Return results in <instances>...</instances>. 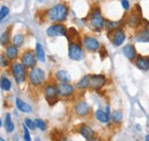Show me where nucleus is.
Returning <instances> with one entry per match:
<instances>
[{
    "label": "nucleus",
    "mask_w": 149,
    "mask_h": 141,
    "mask_svg": "<svg viewBox=\"0 0 149 141\" xmlns=\"http://www.w3.org/2000/svg\"><path fill=\"white\" fill-rule=\"evenodd\" d=\"M68 14H69V8L64 2L56 3L45 12L46 18L49 22H53L54 24L64 22L68 17Z\"/></svg>",
    "instance_id": "obj_1"
},
{
    "label": "nucleus",
    "mask_w": 149,
    "mask_h": 141,
    "mask_svg": "<svg viewBox=\"0 0 149 141\" xmlns=\"http://www.w3.org/2000/svg\"><path fill=\"white\" fill-rule=\"evenodd\" d=\"M0 141H6V140H5L3 138H0Z\"/></svg>",
    "instance_id": "obj_39"
},
{
    "label": "nucleus",
    "mask_w": 149,
    "mask_h": 141,
    "mask_svg": "<svg viewBox=\"0 0 149 141\" xmlns=\"http://www.w3.org/2000/svg\"><path fill=\"white\" fill-rule=\"evenodd\" d=\"M74 114L77 116H79V117H86L90 114V111H91V107H90V105L86 101L81 100V101H78L74 105Z\"/></svg>",
    "instance_id": "obj_13"
},
{
    "label": "nucleus",
    "mask_w": 149,
    "mask_h": 141,
    "mask_svg": "<svg viewBox=\"0 0 149 141\" xmlns=\"http://www.w3.org/2000/svg\"><path fill=\"white\" fill-rule=\"evenodd\" d=\"M78 132L86 139V140H92L94 139V137H95V132H94V130L91 127V126H88V125H86V124H84V125H81L80 127H79V130H78Z\"/></svg>",
    "instance_id": "obj_17"
},
{
    "label": "nucleus",
    "mask_w": 149,
    "mask_h": 141,
    "mask_svg": "<svg viewBox=\"0 0 149 141\" xmlns=\"http://www.w3.org/2000/svg\"><path fill=\"white\" fill-rule=\"evenodd\" d=\"M15 106H16V108L19 109L21 112H31L32 111V108H31V106L30 105H28L26 102H24L23 100H21V99H16L15 100Z\"/></svg>",
    "instance_id": "obj_22"
},
{
    "label": "nucleus",
    "mask_w": 149,
    "mask_h": 141,
    "mask_svg": "<svg viewBox=\"0 0 149 141\" xmlns=\"http://www.w3.org/2000/svg\"><path fill=\"white\" fill-rule=\"evenodd\" d=\"M126 24H127L130 28H132V29H136V28H139V27L142 24V20H141L139 14H136V13L133 10L130 15L126 17Z\"/></svg>",
    "instance_id": "obj_14"
},
{
    "label": "nucleus",
    "mask_w": 149,
    "mask_h": 141,
    "mask_svg": "<svg viewBox=\"0 0 149 141\" xmlns=\"http://www.w3.org/2000/svg\"><path fill=\"white\" fill-rule=\"evenodd\" d=\"M24 124H25V125L29 127V130L35 131V130L37 128L36 122H35V121H32V119H30V118H25V119H24Z\"/></svg>",
    "instance_id": "obj_31"
},
{
    "label": "nucleus",
    "mask_w": 149,
    "mask_h": 141,
    "mask_svg": "<svg viewBox=\"0 0 149 141\" xmlns=\"http://www.w3.org/2000/svg\"><path fill=\"white\" fill-rule=\"evenodd\" d=\"M110 115H111V114H109V107L108 106L106 107V111H103V110H101V109H97V110L95 111V114H94L95 118H96L99 122H101V123H103V124L109 123Z\"/></svg>",
    "instance_id": "obj_16"
},
{
    "label": "nucleus",
    "mask_w": 149,
    "mask_h": 141,
    "mask_svg": "<svg viewBox=\"0 0 149 141\" xmlns=\"http://www.w3.org/2000/svg\"><path fill=\"white\" fill-rule=\"evenodd\" d=\"M110 119H111L112 123L119 124L122 121H123V114H122V111H119V110H115V111H112L111 115H110Z\"/></svg>",
    "instance_id": "obj_27"
},
{
    "label": "nucleus",
    "mask_w": 149,
    "mask_h": 141,
    "mask_svg": "<svg viewBox=\"0 0 149 141\" xmlns=\"http://www.w3.org/2000/svg\"><path fill=\"white\" fill-rule=\"evenodd\" d=\"M0 86L1 88L3 89V91H6V92H8L10 88H12V83H10V80L6 77V76H1V80H0Z\"/></svg>",
    "instance_id": "obj_28"
},
{
    "label": "nucleus",
    "mask_w": 149,
    "mask_h": 141,
    "mask_svg": "<svg viewBox=\"0 0 149 141\" xmlns=\"http://www.w3.org/2000/svg\"><path fill=\"white\" fill-rule=\"evenodd\" d=\"M83 47L88 52H99L100 51V43L96 38L91 36H85L81 39Z\"/></svg>",
    "instance_id": "obj_8"
},
{
    "label": "nucleus",
    "mask_w": 149,
    "mask_h": 141,
    "mask_svg": "<svg viewBox=\"0 0 149 141\" xmlns=\"http://www.w3.org/2000/svg\"><path fill=\"white\" fill-rule=\"evenodd\" d=\"M28 80H29L31 86H35V87L42 86V84L46 80L45 71L39 67H35V68L30 69L28 72Z\"/></svg>",
    "instance_id": "obj_2"
},
{
    "label": "nucleus",
    "mask_w": 149,
    "mask_h": 141,
    "mask_svg": "<svg viewBox=\"0 0 149 141\" xmlns=\"http://www.w3.org/2000/svg\"><path fill=\"white\" fill-rule=\"evenodd\" d=\"M146 25L147 27H145L143 29H141V30H139L138 32H136V35H135V40L136 41H139V43H147L149 41V23L148 22H146Z\"/></svg>",
    "instance_id": "obj_18"
},
{
    "label": "nucleus",
    "mask_w": 149,
    "mask_h": 141,
    "mask_svg": "<svg viewBox=\"0 0 149 141\" xmlns=\"http://www.w3.org/2000/svg\"><path fill=\"white\" fill-rule=\"evenodd\" d=\"M76 87L78 89H86V88L90 87V76L86 75L80 80H78L77 84H76Z\"/></svg>",
    "instance_id": "obj_23"
},
{
    "label": "nucleus",
    "mask_w": 149,
    "mask_h": 141,
    "mask_svg": "<svg viewBox=\"0 0 149 141\" xmlns=\"http://www.w3.org/2000/svg\"><path fill=\"white\" fill-rule=\"evenodd\" d=\"M38 1H39V2H41V0H38Z\"/></svg>",
    "instance_id": "obj_40"
},
{
    "label": "nucleus",
    "mask_w": 149,
    "mask_h": 141,
    "mask_svg": "<svg viewBox=\"0 0 149 141\" xmlns=\"http://www.w3.org/2000/svg\"><path fill=\"white\" fill-rule=\"evenodd\" d=\"M122 53H123V55H124L127 60H130V61H135V59L138 57V56H136V50H135V47H134L132 44L125 45V46L123 47V50H122Z\"/></svg>",
    "instance_id": "obj_15"
},
{
    "label": "nucleus",
    "mask_w": 149,
    "mask_h": 141,
    "mask_svg": "<svg viewBox=\"0 0 149 141\" xmlns=\"http://www.w3.org/2000/svg\"><path fill=\"white\" fill-rule=\"evenodd\" d=\"M135 67L142 71L149 70V56H138L134 61Z\"/></svg>",
    "instance_id": "obj_19"
},
{
    "label": "nucleus",
    "mask_w": 149,
    "mask_h": 141,
    "mask_svg": "<svg viewBox=\"0 0 149 141\" xmlns=\"http://www.w3.org/2000/svg\"><path fill=\"white\" fill-rule=\"evenodd\" d=\"M120 2H122V7L125 10H129L130 9V2H129V0H122Z\"/></svg>",
    "instance_id": "obj_35"
},
{
    "label": "nucleus",
    "mask_w": 149,
    "mask_h": 141,
    "mask_svg": "<svg viewBox=\"0 0 149 141\" xmlns=\"http://www.w3.org/2000/svg\"><path fill=\"white\" fill-rule=\"evenodd\" d=\"M108 37L110 38L112 45L116 46V47L120 46V45L125 41V39H126V35H125V32H124V30H123L122 28L108 32Z\"/></svg>",
    "instance_id": "obj_9"
},
{
    "label": "nucleus",
    "mask_w": 149,
    "mask_h": 141,
    "mask_svg": "<svg viewBox=\"0 0 149 141\" xmlns=\"http://www.w3.org/2000/svg\"><path fill=\"white\" fill-rule=\"evenodd\" d=\"M122 27V21H107L106 22V29L108 32L110 31H113L116 29H119Z\"/></svg>",
    "instance_id": "obj_26"
},
{
    "label": "nucleus",
    "mask_w": 149,
    "mask_h": 141,
    "mask_svg": "<svg viewBox=\"0 0 149 141\" xmlns=\"http://www.w3.org/2000/svg\"><path fill=\"white\" fill-rule=\"evenodd\" d=\"M35 52H36V54H37L38 60H39L40 62H45V61H46L45 51H44V47H42L41 44H39V43L36 44V50H35Z\"/></svg>",
    "instance_id": "obj_25"
},
{
    "label": "nucleus",
    "mask_w": 149,
    "mask_h": 141,
    "mask_svg": "<svg viewBox=\"0 0 149 141\" xmlns=\"http://www.w3.org/2000/svg\"><path fill=\"white\" fill-rule=\"evenodd\" d=\"M68 29L61 24V23H55V24H52L51 27L47 28L46 30V34L48 37H60V36H67L68 35Z\"/></svg>",
    "instance_id": "obj_10"
},
{
    "label": "nucleus",
    "mask_w": 149,
    "mask_h": 141,
    "mask_svg": "<svg viewBox=\"0 0 149 141\" xmlns=\"http://www.w3.org/2000/svg\"><path fill=\"white\" fill-rule=\"evenodd\" d=\"M44 95H45L46 101H47L51 106H53L54 103H56L57 100H58L57 85L53 84V83H49V84L45 85V87H44Z\"/></svg>",
    "instance_id": "obj_6"
},
{
    "label": "nucleus",
    "mask_w": 149,
    "mask_h": 141,
    "mask_svg": "<svg viewBox=\"0 0 149 141\" xmlns=\"http://www.w3.org/2000/svg\"><path fill=\"white\" fill-rule=\"evenodd\" d=\"M0 61H1V67H7L8 66V61L5 59V55L3 54H1V56H0Z\"/></svg>",
    "instance_id": "obj_36"
},
{
    "label": "nucleus",
    "mask_w": 149,
    "mask_h": 141,
    "mask_svg": "<svg viewBox=\"0 0 149 141\" xmlns=\"http://www.w3.org/2000/svg\"><path fill=\"white\" fill-rule=\"evenodd\" d=\"M57 93L61 98H69L74 95V87L70 83H58L57 84Z\"/></svg>",
    "instance_id": "obj_12"
},
{
    "label": "nucleus",
    "mask_w": 149,
    "mask_h": 141,
    "mask_svg": "<svg viewBox=\"0 0 149 141\" xmlns=\"http://www.w3.org/2000/svg\"><path fill=\"white\" fill-rule=\"evenodd\" d=\"M23 43H24V36L23 35L16 34V35L13 36V38H12V44L13 45H15L16 47H19V46L23 45Z\"/></svg>",
    "instance_id": "obj_29"
},
{
    "label": "nucleus",
    "mask_w": 149,
    "mask_h": 141,
    "mask_svg": "<svg viewBox=\"0 0 149 141\" xmlns=\"http://www.w3.org/2000/svg\"><path fill=\"white\" fill-rule=\"evenodd\" d=\"M38 61L37 54L33 52L32 50H28L21 55V63L28 68V69H32L36 67V63Z\"/></svg>",
    "instance_id": "obj_7"
},
{
    "label": "nucleus",
    "mask_w": 149,
    "mask_h": 141,
    "mask_svg": "<svg viewBox=\"0 0 149 141\" xmlns=\"http://www.w3.org/2000/svg\"><path fill=\"white\" fill-rule=\"evenodd\" d=\"M23 139H24V141H31L29 127H28L25 124H23Z\"/></svg>",
    "instance_id": "obj_32"
},
{
    "label": "nucleus",
    "mask_w": 149,
    "mask_h": 141,
    "mask_svg": "<svg viewBox=\"0 0 149 141\" xmlns=\"http://www.w3.org/2000/svg\"><path fill=\"white\" fill-rule=\"evenodd\" d=\"M145 141H149V134H148V135H146V139H145Z\"/></svg>",
    "instance_id": "obj_37"
},
{
    "label": "nucleus",
    "mask_w": 149,
    "mask_h": 141,
    "mask_svg": "<svg viewBox=\"0 0 149 141\" xmlns=\"http://www.w3.org/2000/svg\"><path fill=\"white\" fill-rule=\"evenodd\" d=\"M5 55H6V57L8 59V60H10V61H14V60H16L17 59V56H19V48L15 46V45H8L7 47H6V50H5Z\"/></svg>",
    "instance_id": "obj_21"
},
{
    "label": "nucleus",
    "mask_w": 149,
    "mask_h": 141,
    "mask_svg": "<svg viewBox=\"0 0 149 141\" xmlns=\"http://www.w3.org/2000/svg\"><path fill=\"white\" fill-rule=\"evenodd\" d=\"M36 122V125H37V127L40 130V131H46V128H47V126H46V123L42 121V119H40V118H38V119H36L35 121Z\"/></svg>",
    "instance_id": "obj_34"
},
{
    "label": "nucleus",
    "mask_w": 149,
    "mask_h": 141,
    "mask_svg": "<svg viewBox=\"0 0 149 141\" xmlns=\"http://www.w3.org/2000/svg\"><path fill=\"white\" fill-rule=\"evenodd\" d=\"M107 84V77L104 75H91L90 76V87L93 89H100Z\"/></svg>",
    "instance_id": "obj_11"
},
{
    "label": "nucleus",
    "mask_w": 149,
    "mask_h": 141,
    "mask_svg": "<svg viewBox=\"0 0 149 141\" xmlns=\"http://www.w3.org/2000/svg\"><path fill=\"white\" fill-rule=\"evenodd\" d=\"M9 41H10V34H9V31L2 32V34H1V45L7 47Z\"/></svg>",
    "instance_id": "obj_30"
},
{
    "label": "nucleus",
    "mask_w": 149,
    "mask_h": 141,
    "mask_svg": "<svg viewBox=\"0 0 149 141\" xmlns=\"http://www.w3.org/2000/svg\"><path fill=\"white\" fill-rule=\"evenodd\" d=\"M88 22H90V25H91V28L93 29L94 31H101L103 28H106V22L107 21L102 16L100 9L95 8L90 13Z\"/></svg>",
    "instance_id": "obj_3"
},
{
    "label": "nucleus",
    "mask_w": 149,
    "mask_h": 141,
    "mask_svg": "<svg viewBox=\"0 0 149 141\" xmlns=\"http://www.w3.org/2000/svg\"><path fill=\"white\" fill-rule=\"evenodd\" d=\"M8 14H9V8L6 7V6H2L1 9H0V20L3 21L6 16H8Z\"/></svg>",
    "instance_id": "obj_33"
},
{
    "label": "nucleus",
    "mask_w": 149,
    "mask_h": 141,
    "mask_svg": "<svg viewBox=\"0 0 149 141\" xmlns=\"http://www.w3.org/2000/svg\"><path fill=\"white\" fill-rule=\"evenodd\" d=\"M26 68L21 63V62H14L12 66H10V72L15 79V82L17 84H22L25 82V79L28 78V75H26Z\"/></svg>",
    "instance_id": "obj_4"
},
{
    "label": "nucleus",
    "mask_w": 149,
    "mask_h": 141,
    "mask_svg": "<svg viewBox=\"0 0 149 141\" xmlns=\"http://www.w3.org/2000/svg\"><path fill=\"white\" fill-rule=\"evenodd\" d=\"M5 128L8 133H12L14 132V128H15V125L12 121V116L10 114H6V117H5Z\"/></svg>",
    "instance_id": "obj_24"
},
{
    "label": "nucleus",
    "mask_w": 149,
    "mask_h": 141,
    "mask_svg": "<svg viewBox=\"0 0 149 141\" xmlns=\"http://www.w3.org/2000/svg\"><path fill=\"white\" fill-rule=\"evenodd\" d=\"M68 55H69V59L72 61H81L85 56L84 50L78 41H70L69 43Z\"/></svg>",
    "instance_id": "obj_5"
},
{
    "label": "nucleus",
    "mask_w": 149,
    "mask_h": 141,
    "mask_svg": "<svg viewBox=\"0 0 149 141\" xmlns=\"http://www.w3.org/2000/svg\"><path fill=\"white\" fill-rule=\"evenodd\" d=\"M88 141H99L97 139H92V140H88Z\"/></svg>",
    "instance_id": "obj_38"
},
{
    "label": "nucleus",
    "mask_w": 149,
    "mask_h": 141,
    "mask_svg": "<svg viewBox=\"0 0 149 141\" xmlns=\"http://www.w3.org/2000/svg\"><path fill=\"white\" fill-rule=\"evenodd\" d=\"M54 77L58 83H70V80H71V75L67 70H63V69L56 71Z\"/></svg>",
    "instance_id": "obj_20"
}]
</instances>
